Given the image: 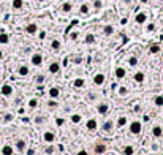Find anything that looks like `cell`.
I'll use <instances>...</instances> for the list:
<instances>
[{
  "label": "cell",
  "mask_w": 163,
  "mask_h": 155,
  "mask_svg": "<svg viewBox=\"0 0 163 155\" xmlns=\"http://www.w3.org/2000/svg\"><path fill=\"white\" fill-rule=\"evenodd\" d=\"M92 6H94V10H95V11H100L102 8H103V0H94Z\"/></svg>",
  "instance_id": "d590c367"
},
{
  "label": "cell",
  "mask_w": 163,
  "mask_h": 155,
  "mask_svg": "<svg viewBox=\"0 0 163 155\" xmlns=\"http://www.w3.org/2000/svg\"><path fill=\"white\" fill-rule=\"evenodd\" d=\"M25 33L27 35H37L38 33V30H40V27H38V24L37 22H29L25 25Z\"/></svg>",
  "instance_id": "5b68a950"
},
{
  "label": "cell",
  "mask_w": 163,
  "mask_h": 155,
  "mask_svg": "<svg viewBox=\"0 0 163 155\" xmlns=\"http://www.w3.org/2000/svg\"><path fill=\"white\" fill-rule=\"evenodd\" d=\"M127 62H128V65H130V67H133V68L139 63V60H138V57H136V56H130L128 59H127Z\"/></svg>",
  "instance_id": "836d02e7"
},
{
  "label": "cell",
  "mask_w": 163,
  "mask_h": 155,
  "mask_svg": "<svg viewBox=\"0 0 163 155\" xmlns=\"http://www.w3.org/2000/svg\"><path fill=\"white\" fill-rule=\"evenodd\" d=\"M147 19H149V14H147L146 11H138L136 14H135V17H133L135 24H138V25L146 24V22H147Z\"/></svg>",
  "instance_id": "7a4b0ae2"
},
{
  "label": "cell",
  "mask_w": 163,
  "mask_h": 155,
  "mask_svg": "<svg viewBox=\"0 0 163 155\" xmlns=\"http://www.w3.org/2000/svg\"><path fill=\"white\" fill-rule=\"evenodd\" d=\"M114 76H116V79H124L127 76V70L124 67H116L114 68Z\"/></svg>",
  "instance_id": "ac0fdd59"
},
{
  "label": "cell",
  "mask_w": 163,
  "mask_h": 155,
  "mask_svg": "<svg viewBox=\"0 0 163 155\" xmlns=\"http://www.w3.org/2000/svg\"><path fill=\"white\" fill-rule=\"evenodd\" d=\"M48 95H49V98H52V100H57L59 97H60V89L59 87H51L49 90H48Z\"/></svg>",
  "instance_id": "603a6c76"
},
{
  "label": "cell",
  "mask_w": 163,
  "mask_h": 155,
  "mask_svg": "<svg viewBox=\"0 0 163 155\" xmlns=\"http://www.w3.org/2000/svg\"><path fill=\"white\" fill-rule=\"evenodd\" d=\"M13 119H14V116H13V114H5V117H3V122H5V124H8V122H11Z\"/></svg>",
  "instance_id": "60d3db41"
},
{
  "label": "cell",
  "mask_w": 163,
  "mask_h": 155,
  "mask_svg": "<svg viewBox=\"0 0 163 155\" xmlns=\"http://www.w3.org/2000/svg\"><path fill=\"white\" fill-rule=\"evenodd\" d=\"M44 122V117H35V124L37 125H41Z\"/></svg>",
  "instance_id": "ee69618b"
},
{
  "label": "cell",
  "mask_w": 163,
  "mask_h": 155,
  "mask_svg": "<svg viewBox=\"0 0 163 155\" xmlns=\"http://www.w3.org/2000/svg\"><path fill=\"white\" fill-rule=\"evenodd\" d=\"M86 79L84 78H76V79H73L71 81V86H73L75 89H83V87H86Z\"/></svg>",
  "instance_id": "44dd1931"
},
{
  "label": "cell",
  "mask_w": 163,
  "mask_h": 155,
  "mask_svg": "<svg viewBox=\"0 0 163 155\" xmlns=\"http://www.w3.org/2000/svg\"><path fill=\"white\" fill-rule=\"evenodd\" d=\"M116 122V128H124L125 125H128V119H127V116H119L117 117Z\"/></svg>",
  "instance_id": "2e32d148"
},
{
  "label": "cell",
  "mask_w": 163,
  "mask_h": 155,
  "mask_svg": "<svg viewBox=\"0 0 163 155\" xmlns=\"http://www.w3.org/2000/svg\"><path fill=\"white\" fill-rule=\"evenodd\" d=\"M27 155H35V149H27Z\"/></svg>",
  "instance_id": "bcb514c9"
},
{
  "label": "cell",
  "mask_w": 163,
  "mask_h": 155,
  "mask_svg": "<svg viewBox=\"0 0 163 155\" xmlns=\"http://www.w3.org/2000/svg\"><path fill=\"white\" fill-rule=\"evenodd\" d=\"M81 120H83V116L78 114V113L70 116V122H71V124H81Z\"/></svg>",
  "instance_id": "1f68e13d"
},
{
  "label": "cell",
  "mask_w": 163,
  "mask_h": 155,
  "mask_svg": "<svg viewBox=\"0 0 163 155\" xmlns=\"http://www.w3.org/2000/svg\"><path fill=\"white\" fill-rule=\"evenodd\" d=\"M105 81H106V75H105V73H95V76H94V86L102 87L105 84Z\"/></svg>",
  "instance_id": "ba28073f"
},
{
  "label": "cell",
  "mask_w": 163,
  "mask_h": 155,
  "mask_svg": "<svg viewBox=\"0 0 163 155\" xmlns=\"http://www.w3.org/2000/svg\"><path fill=\"white\" fill-rule=\"evenodd\" d=\"M73 8H75L73 2H70V0H67V2H63V3L60 5V11H62L63 14H68V13L73 11Z\"/></svg>",
  "instance_id": "7c38bea8"
},
{
  "label": "cell",
  "mask_w": 163,
  "mask_h": 155,
  "mask_svg": "<svg viewBox=\"0 0 163 155\" xmlns=\"http://www.w3.org/2000/svg\"><path fill=\"white\" fill-rule=\"evenodd\" d=\"M122 2H124V5H130L133 0H122Z\"/></svg>",
  "instance_id": "c3c4849f"
},
{
  "label": "cell",
  "mask_w": 163,
  "mask_h": 155,
  "mask_svg": "<svg viewBox=\"0 0 163 155\" xmlns=\"http://www.w3.org/2000/svg\"><path fill=\"white\" fill-rule=\"evenodd\" d=\"M0 84H2V78H0Z\"/></svg>",
  "instance_id": "9f6ffc18"
},
{
  "label": "cell",
  "mask_w": 163,
  "mask_h": 155,
  "mask_svg": "<svg viewBox=\"0 0 163 155\" xmlns=\"http://www.w3.org/2000/svg\"><path fill=\"white\" fill-rule=\"evenodd\" d=\"M154 105L157 108H163V95H155L154 97Z\"/></svg>",
  "instance_id": "d6a6232c"
},
{
  "label": "cell",
  "mask_w": 163,
  "mask_h": 155,
  "mask_svg": "<svg viewBox=\"0 0 163 155\" xmlns=\"http://www.w3.org/2000/svg\"><path fill=\"white\" fill-rule=\"evenodd\" d=\"M10 35H8L6 32H2L0 33V44H10Z\"/></svg>",
  "instance_id": "f546056e"
},
{
  "label": "cell",
  "mask_w": 163,
  "mask_h": 155,
  "mask_svg": "<svg viewBox=\"0 0 163 155\" xmlns=\"http://www.w3.org/2000/svg\"><path fill=\"white\" fill-rule=\"evenodd\" d=\"M97 113L100 114V116H105L109 113V105H108L106 101H102V103H98L97 105Z\"/></svg>",
  "instance_id": "4fadbf2b"
},
{
  "label": "cell",
  "mask_w": 163,
  "mask_h": 155,
  "mask_svg": "<svg viewBox=\"0 0 163 155\" xmlns=\"http://www.w3.org/2000/svg\"><path fill=\"white\" fill-rule=\"evenodd\" d=\"M13 92H14V89H13V86H11L10 83H6V84H3V86H0V94H2L3 97H11Z\"/></svg>",
  "instance_id": "8992f818"
},
{
  "label": "cell",
  "mask_w": 163,
  "mask_h": 155,
  "mask_svg": "<svg viewBox=\"0 0 163 155\" xmlns=\"http://www.w3.org/2000/svg\"><path fill=\"white\" fill-rule=\"evenodd\" d=\"M29 73H30V68L27 65H24V63L17 67V75H19L21 78H27V76H29Z\"/></svg>",
  "instance_id": "ffe728a7"
},
{
  "label": "cell",
  "mask_w": 163,
  "mask_h": 155,
  "mask_svg": "<svg viewBox=\"0 0 163 155\" xmlns=\"http://www.w3.org/2000/svg\"><path fill=\"white\" fill-rule=\"evenodd\" d=\"M90 11H92V6H90V3L83 2V3L79 5V10H78V13H79L81 16H89V14H90Z\"/></svg>",
  "instance_id": "52a82bcc"
},
{
  "label": "cell",
  "mask_w": 163,
  "mask_h": 155,
  "mask_svg": "<svg viewBox=\"0 0 163 155\" xmlns=\"http://www.w3.org/2000/svg\"><path fill=\"white\" fill-rule=\"evenodd\" d=\"M139 109H141V106H139V105L135 106V111H136V113H139Z\"/></svg>",
  "instance_id": "816d5d0a"
},
{
  "label": "cell",
  "mask_w": 163,
  "mask_h": 155,
  "mask_svg": "<svg viewBox=\"0 0 163 155\" xmlns=\"http://www.w3.org/2000/svg\"><path fill=\"white\" fill-rule=\"evenodd\" d=\"M128 130L135 136L141 135V131H143V122L141 120H132V122H128Z\"/></svg>",
  "instance_id": "6da1fadb"
},
{
  "label": "cell",
  "mask_w": 163,
  "mask_h": 155,
  "mask_svg": "<svg viewBox=\"0 0 163 155\" xmlns=\"http://www.w3.org/2000/svg\"><path fill=\"white\" fill-rule=\"evenodd\" d=\"M14 153V147L10 144H5L2 147V155H13Z\"/></svg>",
  "instance_id": "4316f807"
},
{
  "label": "cell",
  "mask_w": 163,
  "mask_h": 155,
  "mask_svg": "<svg viewBox=\"0 0 163 155\" xmlns=\"http://www.w3.org/2000/svg\"><path fill=\"white\" fill-rule=\"evenodd\" d=\"M103 2H113V0H103Z\"/></svg>",
  "instance_id": "db71d44e"
},
{
  "label": "cell",
  "mask_w": 163,
  "mask_h": 155,
  "mask_svg": "<svg viewBox=\"0 0 163 155\" xmlns=\"http://www.w3.org/2000/svg\"><path fill=\"white\" fill-rule=\"evenodd\" d=\"M54 141H56V133L51 131V130H46L43 133V142H46V144H52Z\"/></svg>",
  "instance_id": "9c48e42d"
},
{
  "label": "cell",
  "mask_w": 163,
  "mask_h": 155,
  "mask_svg": "<svg viewBox=\"0 0 163 155\" xmlns=\"http://www.w3.org/2000/svg\"><path fill=\"white\" fill-rule=\"evenodd\" d=\"M97 43V36L92 33V32H87L86 35H84V44H95Z\"/></svg>",
  "instance_id": "e0dca14e"
},
{
  "label": "cell",
  "mask_w": 163,
  "mask_h": 155,
  "mask_svg": "<svg viewBox=\"0 0 163 155\" xmlns=\"http://www.w3.org/2000/svg\"><path fill=\"white\" fill-rule=\"evenodd\" d=\"M38 105H40V101H38V98H30L29 100V108L30 109H35V108H38Z\"/></svg>",
  "instance_id": "8d00e7d4"
},
{
  "label": "cell",
  "mask_w": 163,
  "mask_h": 155,
  "mask_svg": "<svg viewBox=\"0 0 163 155\" xmlns=\"http://www.w3.org/2000/svg\"><path fill=\"white\" fill-rule=\"evenodd\" d=\"M60 62L57 60H54L49 63V67H48V73H51V75H57V73H60Z\"/></svg>",
  "instance_id": "8fae6325"
},
{
  "label": "cell",
  "mask_w": 163,
  "mask_h": 155,
  "mask_svg": "<svg viewBox=\"0 0 163 155\" xmlns=\"http://www.w3.org/2000/svg\"><path fill=\"white\" fill-rule=\"evenodd\" d=\"M49 48H51V51H54V52H59V51H60V48H62V43H60V40L54 38V40L51 41V44H49Z\"/></svg>",
  "instance_id": "d4e9b609"
},
{
  "label": "cell",
  "mask_w": 163,
  "mask_h": 155,
  "mask_svg": "<svg viewBox=\"0 0 163 155\" xmlns=\"http://www.w3.org/2000/svg\"><path fill=\"white\" fill-rule=\"evenodd\" d=\"M152 136L155 139H160L161 136H163V128H161V125H154L152 127Z\"/></svg>",
  "instance_id": "7402d4cb"
},
{
  "label": "cell",
  "mask_w": 163,
  "mask_h": 155,
  "mask_svg": "<svg viewBox=\"0 0 163 155\" xmlns=\"http://www.w3.org/2000/svg\"><path fill=\"white\" fill-rule=\"evenodd\" d=\"M86 130H87V131H95V130H98V120H97V119H89V120H86Z\"/></svg>",
  "instance_id": "5bb4252c"
},
{
  "label": "cell",
  "mask_w": 163,
  "mask_h": 155,
  "mask_svg": "<svg viewBox=\"0 0 163 155\" xmlns=\"http://www.w3.org/2000/svg\"><path fill=\"white\" fill-rule=\"evenodd\" d=\"M106 150H108V146L105 142H97L94 146V153L95 155H103V153H106Z\"/></svg>",
  "instance_id": "30bf717a"
},
{
  "label": "cell",
  "mask_w": 163,
  "mask_h": 155,
  "mask_svg": "<svg viewBox=\"0 0 163 155\" xmlns=\"http://www.w3.org/2000/svg\"><path fill=\"white\" fill-rule=\"evenodd\" d=\"M76 155H89V152H87V149H79Z\"/></svg>",
  "instance_id": "f6af8a7d"
},
{
  "label": "cell",
  "mask_w": 163,
  "mask_h": 155,
  "mask_svg": "<svg viewBox=\"0 0 163 155\" xmlns=\"http://www.w3.org/2000/svg\"><path fill=\"white\" fill-rule=\"evenodd\" d=\"M117 92H119V95H120V97H125V95H128V89H127V87H124V86H120Z\"/></svg>",
  "instance_id": "f35d334b"
},
{
  "label": "cell",
  "mask_w": 163,
  "mask_h": 155,
  "mask_svg": "<svg viewBox=\"0 0 163 155\" xmlns=\"http://www.w3.org/2000/svg\"><path fill=\"white\" fill-rule=\"evenodd\" d=\"M135 155H143V153H135Z\"/></svg>",
  "instance_id": "11a10c76"
},
{
  "label": "cell",
  "mask_w": 163,
  "mask_h": 155,
  "mask_svg": "<svg viewBox=\"0 0 163 155\" xmlns=\"http://www.w3.org/2000/svg\"><path fill=\"white\" fill-rule=\"evenodd\" d=\"M133 81H135V83H138V84H143L144 81H146V73H144V71H136L133 75Z\"/></svg>",
  "instance_id": "d6986e66"
},
{
  "label": "cell",
  "mask_w": 163,
  "mask_h": 155,
  "mask_svg": "<svg viewBox=\"0 0 163 155\" xmlns=\"http://www.w3.org/2000/svg\"><path fill=\"white\" fill-rule=\"evenodd\" d=\"M54 152H56V147H54L52 144H48V147L44 149V153H46V155H52Z\"/></svg>",
  "instance_id": "74e56055"
},
{
  "label": "cell",
  "mask_w": 163,
  "mask_h": 155,
  "mask_svg": "<svg viewBox=\"0 0 163 155\" xmlns=\"http://www.w3.org/2000/svg\"><path fill=\"white\" fill-rule=\"evenodd\" d=\"M160 155H163V152H161V153H160Z\"/></svg>",
  "instance_id": "680465c9"
},
{
  "label": "cell",
  "mask_w": 163,
  "mask_h": 155,
  "mask_svg": "<svg viewBox=\"0 0 163 155\" xmlns=\"http://www.w3.org/2000/svg\"><path fill=\"white\" fill-rule=\"evenodd\" d=\"M38 40H44V38H46V32H44V30H38Z\"/></svg>",
  "instance_id": "b9f144b4"
},
{
  "label": "cell",
  "mask_w": 163,
  "mask_h": 155,
  "mask_svg": "<svg viewBox=\"0 0 163 155\" xmlns=\"http://www.w3.org/2000/svg\"><path fill=\"white\" fill-rule=\"evenodd\" d=\"M155 30H157L155 22H146V33H154Z\"/></svg>",
  "instance_id": "4dcf8cb0"
},
{
  "label": "cell",
  "mask_w": 163,
  "mask_h": 155,
  "mask_svg": "<svg viewBox=\"0 0 163 155\" xmlns=\"http://www.w3.org/2000/svg\"><path fill=\"white\" fill-rule=\"evenodd\" d=\"M160 51H161L160 44H150V46H149V54H152V56H157Z\"/></svg>",
  "instance_id": "f1b7e54d"
},
{
  "label": "cell",
  "mask_w": 163,
  "mask_h": 155,
  "mask_svg": "<svg viewBox=\"0 0 163 155\" xmlns=\"http://www.w3.org/2000/svg\"><path fill=\"white\" fill-rule=\"evenodd\" d=\"M114 32H116V29H114L113 24L103 25V35H105V36H111V35H114Z\"/></svg>",
  "instance_id": "cb8c5ba5"
},
{
  "label": "cell",
  "mask_w": 163,
  "mask_h": 155,
  "mask_svg": "<svg viewBox=\"0 0 163 155\" xmlns=\"http://www.w3.org/2000/svg\"><path fill=\"white\" fill-rule=\"evenodd\" d=\"M11 8L16 11H19L24 8V0H11Z\"/></svg>",
  "instance_id": "484cf974"
},
{
  "label": "cell",
  "mask_w": 163,
  "mask_h": 155,
  "mask_svg": "<svg viewBox=\"0 0 163 155\" xmlns=\"http://www.w3.org/2000/svg\"><path fill=\"white\" fill-rule=\"evenodd\" d=\"M122 153L124 155H135V153H136V149H135L133 146H124Z\"/></svg>",
  "instance_id": "83f0119b"
},
{
  "label": "cell",
  "mask_w": 163,
  "mask_h": 155,
  "mask_svg": "<svg viewBox=\"0 0 163 155\" xmlns=\"http://www.w3.org/2000/svg\"><path fill=\"white\" fill-rule=\"evenodd\" d=\"M139 3H141V5H147L149 0H139Z\"/></svg>",
  "instance_id": "f907efd6"
},
{
  "label": "cell",
  "mask_w": 163,
  "mask_h": 155,
  "mask_svg": "<svg viewBox=\"0 0 163 155\" xmlns=\"http://www.w3.org/2000/svg\"><path fill=\"white\" fill-rule=\"evenodd\" d=\"M161 17H163V11H161Z\"/></svg>",
  "instance_id": "6f0895ef"
},
{
  "label": "cell",
  "mask_w": 163,
  "mask_h": 155,
  "mask_svg": "<svg viewBox=\"0 0 163 155\" xmlns=\"http://www.w3.org/2000/svg\"><path fill=\"white\" fill-rule=\"evenodd\" d=\"M56 124H57L59 127H62L63 124H65V119H63V117H57V119H56Z\"/></svg>",
  "instance_id": "7bdbcfd3"
},
{
  "label": "cell",
  "mask_w": 163,
  "mask_h": 155,
  "mask_svg": "<svg viewBox=\"0 0 163 155\" xmlns=\"http://www.w3.org/2000/svg\"><path fill=\"white\" fill-rule=\"evenodd\" d=\"M37 2H40V3H43V2H46V0H37Z\"/></svg>",
  "instance_id": "f5cc1de1"
},
{
  "label": "cell",
  "mask_w": 163,
  "mask_h": 155,
  "mask_svg": "<svg viewBox=\"0 0 163 155\" xmlns=\"http://www.w3.org/2000/svg\"><path fill=\"white\" fill-rule=\"evenodd\" d=\"M3 57H5V52L0 49V60H3Z\"/></svg>",
  "instance_id": "681fc988"
},
{
  "label": "cell",
  "mask_w": 163,
  "mask_h": 155,
  "mask_svg": "<svg viewBox=\"0 0 163 155\" xmlns=\"http://www.w3.org/2000/svg\"><path fill=\"white\" fill-rule=\"evenodd\" d=\"M48 105H49L51 108H56V106H57V103H56V101H49Z\"/></svg>",
  "instance_id": "7dc6e473"
},
{
  "label": "cell",
  "mask_w": 163,
  "mask_h": 155,
  "mask_svg": "<svg viewBox=\"0 0 163 155\" xmlns=\"http://www.w3.org/2000/svg\"><path fill=\"white\" fill-rule=\"evenodd\" d=\"M44 79H46V78H44V75H38L37 78H35V83H37V84H43Z\"/></svg>",
  "instance_id": "ab89813d"
},
{
  "label": "cell",
  "mask_w": 163,
  "mask_h": 155,
  "mask_svg": "<svg viewBox=\"0 0 163 155\" xmlns=\"http://www.w3.org/2000/svg\"><path fill=\"white\" fill-rule=\"evenodd\" d=\"M30 63L33 67H41L43 65V54L41 52H33L30 56Z\"/></svg>",
  "instance_id": "3957f363"
},
{
  "label": "cell",
  "mask_w": 163,
  "mask_h": 155,
  "mask_svg": "<svg viewBox=\"0 0 163 155\" xmlns=\"http://www.w3.org/2000/svg\"><path fill=\"white\" fill-rule=\"evenodd\" d=\"M14 149L17 150V152H25L27 150V141L25 139H17L16 141V144H14Z\"/></svg>",
  "instance_id": "9a60e30c"
},
{
  "label": "cell",
  "mask_w": 163,
  "mask_h": 155,
  "mask_svg": "<svg viewBox=\"0 0 163 155\" xmlns=\"http://www.w3.org/2000/svg\"><path fill=\"white\" fill-rule=\"evenodd\" d=\"M78 38H79V30H71L68 33V40L70 41H78Z\"/></svg>",
  "instance_id": "e575fe53"
},
{
  "label": "cell",
  "mask_w": 163,
  "mask_h": 155,
  "mask_svg": "<svg viewBox=\"0 0 163 155\" xmlns=\"http://www.w3.org/2000/svg\"><path fill=\"white\" fill-rule=\"evenodd\" d=\"M114 128H116V122L113 120V119H108V120H105L103 122V125H102V130L105 131V133H113L114 131Z\"/></svg>",
  "instance_id": "277c9868"
}]
</instances>
